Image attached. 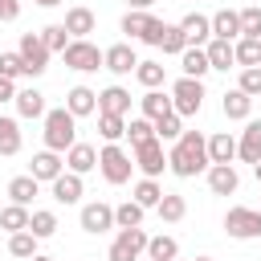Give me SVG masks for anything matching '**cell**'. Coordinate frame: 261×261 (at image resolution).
I'll list each match as a JSON object with an SVG mask.
<instances>
[{
	"label": "cell",
	"mask_w": 261,
	"mask_h": 261,
	"mask_svg": "<svg viewBox=\"0 0 261 261\" xmlns=\"http://www.w3.org/2000/svg\"><path fill=\"white\" fill-rule=\"evenodd\" d=\"M167 171L179 179H196L200 171H208V139L200 130H184L167 147Z\"/></svg>",
	"instance_id": "obj_1"
},
{
	"label": "cell",
	"mask_w": 261,
	"mask_h": 261,
	"mask_svg": "<svg viewBox=\"0 0 261 261\" xmlns=\"http://www.w3.org/2000/svg\"><path fill=\"white\" fill-rule=\"evenodd\" d=\"M45 151H57V155H65L73 143H77V118L65 110V106H57V110H45Z\"/></svg>",
	"instance_id": "obj_2"
},
{
	"label": "cell",
	"mask_w": 261,
	"mask_h": 261,
	"mask_svg": "<svg viewBox=\"0 0 261 261\" xmlns=\"http://www.w3.org/2000/svg\"><path fill=\"white\" fill-rule=\"evenodd\" d=\"M98 171H102V179L106 184H114V188H122V184H130V171H135V159L118 147V143H106L102 151H98Z\"/></svg>",
	"instance_id": "obj_3"
},
{
	"label": "cell",
	"mask_w": 261,
	"mask_h": 261,
	"mask_svg": "<svg viewBox=\"0 0 261 261\" xmlns=\"http://www.w3.org/2000/svg\"><path fill=\"white\" fill-rule=\"evenodd\" d=\"M224 232L232 241H257L261 237V208H245V204L228 208L224 212Z\"/></svg>",
	"instance_id": "obj_4"
},
{
	"label": "cell",
	"mask_w": 261,
	"mask_h": 261,
	"mask_svg": "<svg viewBox=\"0 0 261 261\" xmlns=\"http://www.w3.org/2000/svg\"><path fill=\"white\" fill-rule=\"evenodd\" d=\"M147 228H118L114 232V241H110V253H106V261H139L143 253H147Z\"/></svg>",
	"instance_id": "obj_5"
},
{
	"label": "cell",
	"mask_w": 261,
	"mask_h": 261,
	"mask_svg": "<svg viewBox=\"0 0 261 261\" xmlns=\"http://www.w3.org/2000/svg\"><path fill=\"white\" fill-rule=\"evenodd\" d=\"M16 53H20V61H24V77H41V73L49 69V57H53V53L45 49L41 33H20Z\"/></svg>",
	"instance_id": "obj_6"
},
{
	"label": "cell",
	"mask_w": 261,
	"mask_h": 261,
	"mask_svg": "<svg viewBox=\"0 0 261 261\" xmlns=\"http://www.w3.org/2000/svg\"><path fill=\"white\" fill-rule=\"evenodd\" d=\"M200 106H204V82L179 77V82L171 86V110H175L179 118H192V114H200Z\"/></svg>",
	"instance_id": "obj_7"
},
{
	"label": "cell",
	"mask_w": 261,
	"mask_h": 261,
	"mask_svg": "<svg viewBox=\"0 0 261 261\" xmlns=\"http://www.w3.org/2000/svg\"><path fill=\"white\" fill-rule=\"evenodd\" d=\"M130 159H135V167L143 171V179H159V175L167 171V151H163L159 139H151V143H143V147H130Z\"/></svg>",
	"instance_id": "obj_8"
},
{
	"label": "cell",
	"mask_w": 261,
	"mask_h": 261,
	"mask_svg": "<svg viewBox=\"0 0 261 261\" xmlns=\"http://www.w3.org/2000/svg\"><path fill=\"white\" fill-rule=\"evenodd\" d=\"M61 57H65V65L77 69V73H98V69H102V49H98L94 41H69Z\"/></svg>",
	"instance_id": "obj_9"
},
{
	"label": "cell",
	"mask_w": 261,
	"mask_h": 261,
	"mask_svg": "<svg viewBox=\"0 0 261 261\" xmlns=\"http://www.w3.org/2000/svg\"><path fill=\"white\" fill-rule=\"evenodd\" d=\"M135 65H139V57H135L130 41H118V45L102 49V69H110L114 77H130V73H135Z\"/></svg>",
	"instance_id": "obj_10"
},
{
	"label": "cell",
	"mask_w": 261,
	"mask_h": 261,
	"mask_svg": "<svg viewBox=\"0 0 261 261\" xmlns=\"http://www.w3.org/2000/svg\"><path fill=\"white\" fill-rule=\"evenodd\" d=\"M82 228L90 232V237H102V232H110L114 228V208L110 204H102V200H94V204H82Z\"/></svg>",
	"instance_id": "obj_11"
},
{
	"label": "cell",
	"mask_w": 261,
	"mask_h": 261,
	"mask_svg": "<svg viewBox=\"0 0 261 261\" xmlns=\"http://www.w3.org/2000/svg\"><path fill=\"white\" fill-rule=\"evenodd\" d=\"M208 192L212 196H237V188H241V175H237V167L232 163H208Z\"/></svg>",
	"instance_id": "obj_12"
},
{
	"label": "cell",
	"mask_w": 261,
	"mask_h": 261,
	"mask_svg": "<svg viewBox=\"0 0 261 261\" xmlns=\"http://www.w3.org/2000/svg\"><path fill=\"white\" fill-rule=\"evenodd\" d=\"M65 33L73 37V41H90V33L98 29V16H94V8H86V4H73L69 12H65Z\"/></svg>",
	"instance_id": "obj_13"
},
{
	"label": "cell",
	"mask_w": 261,
	"mask_h": 261,
	"mask_svg": "<svg viewBox=\"0 0 261 261\" xmlns=\"http://www.w3.org/2000/svg\"><path fill=\"white\" fill-rule=\"evenodd\" d=\"M237 159L241 163H261V118H249L245 130L237 135Z\"/></svg>",
	"instance_id": "obj_14"
},
{
	"label": "cell",
	"mask_w": 261,
	"mask_h": 261,
	"mask_svg": "<svg viewBox=\"0 0 261 261\" xmlns=\"http://www.w3.org/2000/svg\"><path fill=\"white\" fill-rule=\"evenodd\" d=\"M179 33H184V41H188L192 49H204V45L212 41V20H208L204 12H188V16L179 20Z\"/></svg>",
	"instance_id": "obj_15"
},
{
	"label": "cell",
	"mask_w": 261,
	"mask_h": 261,
	"mask_svg": "<svg viewBox=\"0 0 261 261\" xmlns=\"http://www.w3.org/2000/svg\"><path fill=\"white\" fill-rule=\"evenodd\" d=\"M61 171H65V159H61L57 151H37L33 163H29V175H33L37 184H53Z\"/></svg>",
	"instance_id": "obj_16"
},
{
	"label": "cell",
	"mask_w": 261,
	"mask_h": 261,
	"mask_svg": "<svg viewBox=\"0 0 261 261\" xmlns=\"http://www.w3.org/2000/svg\"><path fill=\"white\" fill-rule=\"evenodd\" d=\"M65 110H69L73 118H90V114H98V90H90V86H73V90L65 94Z\"/></svg>",
	"instance_id": "obj_17"
},
{
	"label": "cell",
	"mask_w": 261,
	"mask_h": 261,
	"mask_svg": "<svg viewBox=\"0 0 261 261\" xmlns=\"http://www.w3.org/2000/svg\"><path fill=\"white\" fill-rule=\"evenodd\" d=\"M98 114H118V118H126V114H130V90H122V86L98 90Z\"/></svg>",
	"instance_id": "obj_18"
},
{
	"label": "cell",
	"mask_w": 261,
	"mask_h": 261,
	"mask_svg": "<svg viewBox=\"0 0 261 261\" xmlns=\"http://www.w3.org/2000/svg\"><path fill=\"white\" fill-rule=\"evenodd\" d=\"M61 159H65V171L86 175V171H94V167H98V147H90V143H73Z\"/></svg>",
	"instance_id": "obj_19"
},
{
	"label": "cell",
	"mask_w": 261,
	"mask_h": 261,
	"mask_svg": "<svg viewBox=\"0 0 261 261\" xmlns=\"http://www.w3.org/2000/svg\"><path fill=\"white\" fill-rule=\"evenodd\" d=\"M49 188H53V200H57V204H65V208H69V204H77V200H82V192H86L82 175H73V171H61Z\"/></svg>",
	"instance_id": "obj_20"
},
{
	"label": "cell",
	"mask_w": 261,
	"mask_h": 261,
	"mask_svg": "<svg viewBox=\"0 0 261 261\" xmlns=\"http://www.w3.org/2000/svg\"><path fill=\"white\" fill-rule=\"evenodd\" d=\"M220 110H224V118H232V122H249V114H253V98L241 94V90L232 86V90H224Z\"/></svg>",
	"instance_id": "obj_21"
},
{
	"label": "cell",
	"mask_w": 261,
	"mask_h": 261,
	"mask_svg": "<svg viewBox=\"0 0 261 261\" xmlns=\"http://www.w3.org/2000/svg\"><path fill=\"white\" fill-rule=\"evenodd\" d=\"M212 20V41H241V20H237V12L232 8H220L216 16H208Z\"/></svg>",
	"instance_id": "obj_22"
},
{
	"label": "cell",
	"mask_w": 261,
	"mask_h": 261,
	"mask_svg": "<svg viewBox=\"0 0 261 261\" xmlns=\"http://www.w3.org/2000/svg\"><path fill=\"white\" fill-rule=\"evenodd\" d=\"M232 159H237V135L228 130L208 135V163H232Z\"/></svg>",
	"instance_id": "obj_23"
},
{
	"label": "cell",
	"mask_w": 261,
	"mask_h": 261,
	"mask_svg": "<svg viewBox=\"0 0 261 261\" xmlns=\"http://www.w3.org/2000/svg\"><path fill=\"white\" fill-rule=\"evenodd\" d=\"M16 118H45V94L41 90H16Z\"/></svg>",
	"instance_id": "obj_24"
},
{
	"label": "cell",
	"mask_w": 261,
	"mask_h": 261,
	"mask_svg": "<svg viewBox=\"0 0 261 261\" xmlns=\"http://www.w3.org/2000/svg\"><path fill=\"white\" fill-rule=\"evenodd\" d=\"M155 212H159L163 224H179V220L188 216V200H184L179 192H163V200L155 204Z\"/></svg>",
	"instance_id": "obj_25"
},
{
	"label": "cell",
	"mask_w": 261,
	"mask_h": 261,
	"mask_svg": "<svg viewBox=\"0 0 261 261\" xmlns=\"http://www.w3.org/2000/svg\"><path fill=\"white\" fill-rule=\"evenodd\" d=\"M204 57H208V69H220V73H228V69L237 65L228 41H208V45H204Z\"/></svg>",
	"instance_id": "obj_26"
},
{
	"label": "cell",
	"mask_w": 261,
	"mask_h": 261,
	"mask_svg": "<svg viewBox=\"0 0 261 261\" xmlns=\"http://www.w3.org/2000/svg\"><path fill=\"white\" fill-rule=\"evenodd\" d=\"M139 110H143V118H163V114H171V94H163V90H147L143 98H139Z\"/></svg>",
	"instance_id": "obj_27"
},
{
	"label": "cell",
	"mask_w": 261,
	"mask_h": 261,
	"mask_svg": "<svg viewBox=\"0 0 261 261\" xmlns=\"http://www.w3.org/2000/svg\"><path fill=\"white\" fill-rule=\"evenodd\" d=\"M37 192H41V184H37L33 175H16V179H8V204H20V208H29Z\"/></svg>",
	"instance_id": "obj_28"
},
{
	"label": "cell",
	"mask_w": 261,
	"mask_h": 261,
	"mask_svg": "<svg viewBox=\"0 0 261 261\" xmlns=\"http://www.w3.org/2000/svg\"><path fill=\"white\" fill-rule=\"evenodd\" d=\"M29 216L33 208H20V204H4L0 208V228L12 237V232H29Z\"/></svg>",
	"instance_id": "obj_29"
},
{
	"label": "cell",
	"mask_w": 261,
	"mask_h": 261,
	"mask_svg": "<svg viewBox=\"0 0 261 261\" xmlns=\"http://www.w3.org/2000/svg\"><path fill=\"white\" fill-rule=\"evenodd\" d=\"M135 77H139L143 90H159V86L167 82V65H163V61H139V65H135Z\"/></svg>",
	"instance_id": "obj_30"
},
{
	"label": "cell",
	"mask_w": 261,
	"mask_h": 261,
	"mask_svg": "<svg viewBox=\"0 0 261 261\" xmlns=\"http://www.w3.org/2000/svg\"><path fill=\"white\" fill-rule=\"evenodd\" d=\"M175 257H179V241L175 237L159 232V237L147 241V261H175Z\"/></svg>",
	"instance_id": "obj_31"
},
{
	"label": "cell",
	"mask_w": 261,
	"mask_h": 261,
	"mask_svg": "<svg viewBox=\"0 0 261 261\" xmlns=\"http://www.w3.org/2000/svg\"><path fill=\"white\" fill-rule=\"evenodd\" d=\"M20 118H8V114H0V155H16L20 151Z\"/></svg>",
	"instance_id": "obj_32"
},
{
	"label": "cell",
	"mask_w": 261,
	"mask_h": 261,
	"mask_svg": "<svg viewBox=\"0 0 261 261\" xmlns=\"http://www.w3.org/2000/svg\"><path fill=\"white\" fill-rule=\"evenodd\" d=\"M151 24H155L151 12H135V8H126V16H122V33H126L130 41H143V37L151 33Z\"/></svg>",
	"instance_id": "obj_33"
},
{
	"label": "cell",
	"mask_w": 261,
	"mask_h": 261,
	"mask_svg": "<svg viewBox=\"0 0 261 261\" xmlns=\"http://www.w3.org/2000/svg\"><path fill=\"white\" fill-rule=\"evenodd\" d=\"M179 69H184V77H196V82H204V73H208V57H204V49H184L179 53Z\"/></svg>",
	"instance_id": "obj_34"
},
{
	"label": "cell",
	"mask_w": 261,
	"mask_h": 261,
	"mask_svg": "<svg viewBox=\"0 0 261 261\" xmlns=\"http://www.w3.org/2000/svg\"><path fill=\"white\" fill-rule=\"evenodd\" d=\"M29 232H33L37 241H49V237L57 232V212H49V208H33V216H29Z\"/></svg>",
	"instance_id": "obj_35"
},
{
	"label": "cell",
	"mask_w": 261,
	"mask_h": 261,
	"mask_svg": "<svg viewBox=\"0 0 261 261\" xmlns=\"http://www.w3.org/2000/svg\"><path fill=\"white\" fill-rule=\"evenodd\" d=\"M232 57H237V65H241V69H253V65H261V41H249V37L232 41Z\"/></svg>",
	"instance_id": "obj_36"
},
{
	"label": "cell",
	"mask_w": 261,
	"mask_h": 261,
	"mask_svg": "<svg viewBox=\"0 0 261 261\" xmlns=\"http://www.w3.org/2000/svg\"><path fill=\"white\" fill-rule=\"evenodd\" d=\"M143 216H147V208H139L135 200H122L114 208V228H143Z\"/></svg>",
	"instance_id": "obj_37"
},
{
	"label": "cell",
	"mask_w": 261,
	"mask_h": 261,
	"mask_svg": "<svg viewBox=\"0 0 261 261\" xmlns=\"http://www.w3.org/2000/svg\"><path fill=\"white\" fill-rule=\"evenodd\" d=\"M179 135H184V118H179L175 110L163 114V118H155V139H159V143H175Z\"/></svg>",
	"instance_id": "obj_38"
},
{
	"label": "cell",
	"mask_w": 261,
	"mask_h": 261,
	"mask_svg": "<svg viewBox=\"0 0 261 261\" xmlns=\"http://www.w3.org/2000/svg\"><path fill=\"white\" fill-rule=\"evenodd\" d=\"M237 20H241V37H249V41H261V4H249V8H241V12H237Z\"/></svg>",
	"instance_id": "obj_39"
},
{
	"label": "cell",
	"mask_w": 261,
	"mask_h": 261,
	"mask_svg": "<svg viewBox=\"0 0 261 261\" xmlns=\"http://www.w3.org/2000/svg\"><path fill=\"white\" fill-rule=\"evenodd\" d=\"M98 135H102L106 143L126 139V118H118V114H98Z\"/></svg>",
	"instance_id": "obj_40"
},
{
	"label": "cell",
	"mask_w": 261,
	"mask_h": 261,
	"mask_svg": "<svg viewBox=\"0 0 261 261\" xmlns=\"http://www.w3.org/2000/svg\"><path fill=\"white\" fill-rule=\"evenodd\" d=\"M126 139H130V147L151 143V139H155V122H151V118H143V114H139V118H130V122H126Z\"/></svg>",
	"instance_id": "obj_41"
},
{
	"label": "cell",
	"mask_w": 261,
	"mask_h": 261,
	"mask_svg": "<svg viewBox=\"0 0 261 261\" xmlns=\"http://www.w3.org/2000/svg\"><path fill=\"white\" fill-rule=\"evenodd\" d=\"M159 200H163L159 179H139V184H135V204H139V208H155Z\"/></svg>",
	"instance_id": "obj_42"
},
{
	"label": "cell",
	"mask_w": 261,
	"mask_h": 261,
	"mask_svg": "<svg viewBox=\"0 0 261 261\" xmlns=\"http://www.w3.org/2000/svg\"><path fill=\"white\" fill-rule=\"evenodd\" d=\"M41 41H45L49 53H65V45H69L73 37L65 33V24H45V29H41Z\"/></svg>",
	"instance_id": "obj_43"
},
{
	"label": "cell",
	"mask_w": 261,
	"mask_h": 261,
	"mask_svg": "<svg viewBox=\"0 0 261 261\" xmlns=\"http://www.w3.org/2000/svg\"><path fill=\"white\" fill-rule=\"evenodd\" d=\"M8 253L20 257V261L37 257V237H33V232H12V237H8Z\"/></svg>",
	"instance_id": "obj_44"
},
{
	"label": "cell",
	"mask_w": 261,
	"mask_h": 261,
	"mask_svg": "<svg viewBox=\"0 0 261 261\" xmlns=\"http://www.w3.org/2000/svg\"><path fill=\"white\" fill-rule=\"evenodd\" d=\"M159 49H163V53H171V57H179V53L188 49V41H184L179 24H163V41H159Z\"/></svg>",
	"instance_id": "obj_45"
},
{
	"label": "cell",
	"mask_w": 261,
	"mask_h": 261,
	"mask_svg": "<svg viewBox=\"0 0 261 261\" xmlns=\"http://www.w3.org/2000/svg\"><path fill=\"white\" fill-rule=\"evenodd\" d=\"M0 77H8V82H16V77H24V61H20V53H16V49H8V53H0Z\"/></svg>",
	"instance_id": "obj_46"
},
{
	"label": "cell",
	"mask_w": 261,
	"mask_h": 261,
	"mask_svg": "<svg viewBox=\"0 0 261 261\" xmlns=\"http://www.w3.org/2000/svg\"><path fill=\"white\" fill-rule=\"evenodd\" d=\"M237 90H241V94H249V98H261V65H253V69H241V77H237Z\"/></svg>",
	"instance_id": "obj_47"
},
{
	"label": "cell",
	"mask_w": 261,
	"mask_h": 261,
	"mask_svg": "<svg viewBox=\"0 0 261 261\" xmlns=\"http://www.w3.org/2000/svg\"><path fill=\"white\" fill-rule=\"evenodd\" d=\"M16 16H20V0H0V24H8Z\"/></svg>",
	"instance_id": "obj_48"
},
{
	"label": "cell",
	"mask_w": 261,
	"mask_h": 261,
	"mask_svg": "<svg viewBox=\"0 0 261 261\" xmlns=\"http://www.w3.org/2000/svg\"><path fill=\"white\" fill-rule=\"evenodd\" d=\"M163 24H167V20H159V16H155V24H151V33L143 37V45H155V49H159V41H163Z\"/></svg>",
	"instance_id": "obj_49"
},
{
	"label": "cell",
	"mask_w": 261,
	"mask_h": 261,
	"mask_svg": "<svg viewBox=\"0 0 261 261\" xmlns=\"http://www.w3.org/2000/svg\"><path fill=\"white\" fill-rule=\"evenodd\" d=\"M12 98H16V82L0 77V102H12Z\"/></svg>",
	"instance_id": "obj_50"
},
{
	"label": "cell",
	"mask_w": 261,
	"mask_h": 261,
	"mask_svg": "<svg viewBox=\"0 0 261 261\" xmlns=\"http://www.w3.org/2000/svg\"><path fill=\"white\" fill-rule=\"evenodd\" d=\"M126 4H130V8H135V12H147V8H151V4H155V0H126Z\"/></svg>",
	"instance_id": "obj_51"
},
{
	"label": "cell",
	"mask_w": 261,
	"mask_h": 261,
	"mask_svg": "<svg viewBox=\"0 0 261 261\" xmlns=\"http://www.w3.org/2000/svg\"><path fill=\"white\" fill-rule=\"evenodd\" d=\"M33 4H41V8H57L61 0H33Z\"/></svg>",
	"instance_id": "obj_52"
},
{
	"label": "cell",
	"mask_w": 261,
	"mask_h": 261,
	"mask_svg": "<svg viewBox=\"0 0 261 261\" xmlns=\"http://www.w3.org/2000/svg\"><path fill=\"white\" fill-rule=\"evenodd\" d=\"M29 261H53V257H45V253H37V257H29Z\"/></svg>",
	"instance_id": "obj_53"
},
{
	"label": "cell",
	"mask_w": 261,
	"mask_h": 261,
	"mask_svg": "<svg viewBox=\"0 0 261 261\" xmlns=\"http://www.w3.org/2000/svg\"><path fill=\"white\" fill-rule=\"evenodd\" d=\"M253 175H257V184H261V163H253Z\"/></svg>",
	"instance_id": "obj_54"
},
{
	"label": "cell",
	"mask_w": 261,
	"mask_h": 261,
	"mask_svg": "<svg viewBox=\"0 0 261 261\" xmlns=\"http://www.w3.org/2000/svg\"><path fill=\"white\" fill-rule=\"evenodd\" d=\"M196 261H212V257H196Z\"/></svg>",
	"instance_id": "obj_55"
},
{
	"label": "cell",
	"mask_w": 261,
	"mask_h": 261,
	"mask_svg": "<svg viewBox=\"0 0 261 261\" xmlns=\"http://www.w3.org/2000/svg\"><path fill=\"white\" fill-rule=\"evenodd\" d=\"M175 261H179V257H175Z\"/></svg>",
	"instance_id": "obj_56"
}]
</instances>
